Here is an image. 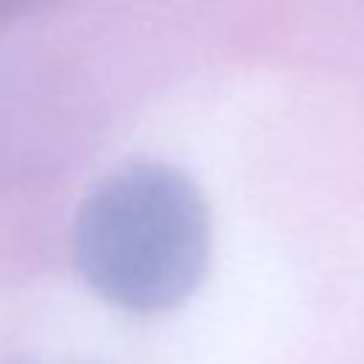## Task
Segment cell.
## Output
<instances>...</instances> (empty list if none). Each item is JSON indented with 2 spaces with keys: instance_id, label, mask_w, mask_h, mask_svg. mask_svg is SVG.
<instances>
[{
  "instance_id": "6da1fadb",
  "label": "cell",
  "mask_w": 364,
  "mask_h": 364,
  "mask_svg": "<svg viewBox=\"0 0 364 364\" xmlns=\"http://www.w3.org/2000/svg\"><path fill=\"white\" fill-rule=\"evenodd\" d=\"M74 262L117 307L159 313L182 304L210 262V210L199 185L154 159L117 168L77 210Z\"/></svg>"
},
{
  "instance_id": "7a4b0ae2",
  "label": "cell",
  "mask_w": 364,
  "mask_h": 364,
  "mask_svg": "<svg viewBox=\"0 0 364 364\" xmlns=\"http://www.w3.org/2000/svg\"><path fill=\"white\" fill-rule=\"evenodd\" d=\"M48 0H0V28L17 23L20 17L37 11L40 6H46Z\"/></svg>"
}]
</instances>
